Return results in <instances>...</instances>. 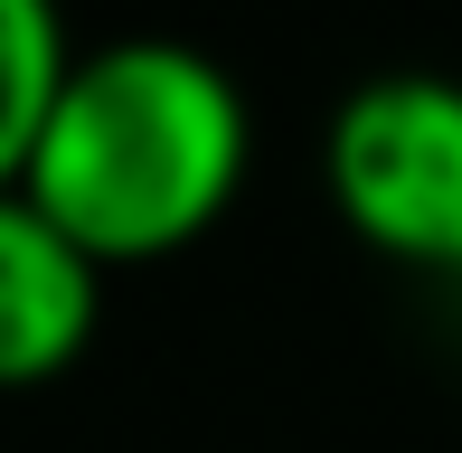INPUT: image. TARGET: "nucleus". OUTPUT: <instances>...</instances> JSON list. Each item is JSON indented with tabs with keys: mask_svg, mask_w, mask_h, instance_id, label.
<instances>
[{
	"mask_svg": "<svg viewBox=\"0 0 462 453\" xmlns=\"http://www.w3.org/2000/svg\"><path fill=\"white\" fill-rule=\"evenodd\" d=\"M245 171H255V114L236 67L199 38L133 29L76 48L19 190L114 274L199 245L236 208Z\"/></svg>",
	"mask_w": 462,
	"mask_h": 453,
	"instance_id": "obj_1",
	"label": "nucleus"
},
{
	"mask_svg": "<svg viewBox=\"0 0 462 453\" xmlns=\"http://www.w3.org/2000/svg\"><path fill=\"white\" fill-rule=\"evenodd\" d=\"M321 199L387 264L462 283V76L387 67L321 123Z\"/></svg>",
	"mask_w": 462,
	"mask_h": 453,
	"instance_id": "obj_2",
	"label": "nucleus"
},
{
	"mask_svg": "<svg viewBox=\"0 0 462 453\" xmlns=\"http://www.w3.org/2000/svg\"><path fill=\"white\" fill-rule=\"evenodd\" d=\"M104 321V264L29 190H0V387H48Z\"/></svg>",
	"mask_w": 462,
	"mask_h": 453,
	"instance_id": "obj_3",
	"label": "nucleus"
},
{
	"mask_svg": "<svg viewBox=\"0 0 462 453\" xmlns=\"http://www.w3.org/2000/svg\"><path fill=\"white\" fill-rule=\"evenodd\" d=\"M67 67H76L67 0H0V190H19Z\"/></svg>",
	"mask_w": 462,
	"mask_h": 453,
	"instance_id": "obj_4",
	"label": "nucleus"
}]
</instances>
